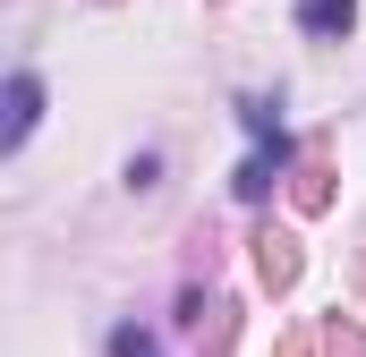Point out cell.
<instances>
[{
  "label": "cell",
  "instance_id": "1",
  "mask_svg": "<svg viewBox=\"0 0 366 357\" xmlns=\"http://www.w3.org/2000/svg\"><path fill=\"white\" fill-rule=\"evenodd\" d=\"M34 119H43V86H34V77L17 69V77H9V128H0V145L17 154V145L34 136Z\"/></svg>",
  "mask_w": 366,
  "mask_h": 357
},
{
  "label": "cell",
  "instance_id": "2",
  "mask_svg": "<svg viewBox=\"0 0 366 357\" xmlns=\"http://www.w3.org/2000/svg\"><path fill=\"white\" fill-rule=\"evenodd\" d=\"M256 272H264L273 289H290V281H298V238H290V230H264V238H256Z\"/></svg>",
  "mask_w": 366,
  "mask_h": 357
},
{
  "label": "cell",
  "instance_id": "3",
  "mask_svg": "<svg viewBox=\"0 0 366 357\" xmlns=\"http://www.w3.org/2000/svg\"><path fill=\"white\" fill-rule=\"evenodd\" d=\"M350 17H358V0H298L307 34H350Z\"/></svg>",
  "mask_w": 366,
  "mask_h": 357
},
{
  "label": "cell",
  "instance_id": "4",
  "mask_svg": "<svg viewBox=\"0 0 366 357\" xmlns=\"http://www.w3.org/2000/svg\"><path fill=\"white\" fill-rule=\"evenodd\" d=\"M111 357H154V341H145L137 323H119V332H111Z\"/></svg>",
  "mask_w": 366,
  "mask_h": 357
}]
</instances>
